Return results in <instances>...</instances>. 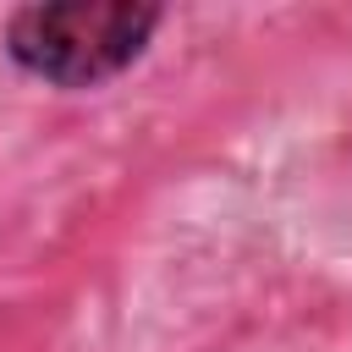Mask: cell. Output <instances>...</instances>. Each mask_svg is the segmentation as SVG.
I'll return each instance as SVG.
<instances>
[{"label": "cell", "mask_w": 352, "mask_h": 352, "mask_svg": "<svg viewBox=\"0 0 352 352\" xmlns=\"http://www.w3.org/2000/svg\"><path fill=\"white\" fill-rule=\"evenodd\" d=\"M160 28L154 6L132 0H50L22 6L6 28V50L22 72L55 82V88H99L116 72H126L148 33Z\"/></svg>", "instance_id": "obj_1"}]
</instances>
